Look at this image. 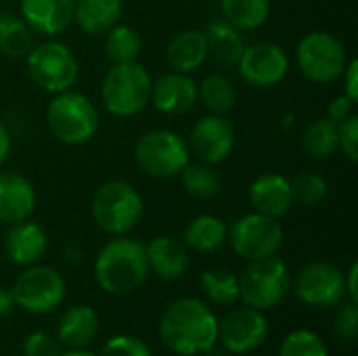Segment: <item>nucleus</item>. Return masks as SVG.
<instances>
[{"mask_svg":"<svg viewBox=\"0 0 358 356\" xmlns=\"http://www.w3.org/2000/svg\"><path fill=\"white\" fill-rule=\"evenodd\" d=\"M159 338L176 355H206L218 342V319L206 302L180 298L162 313Z\"/></svg>","mask_w":358,"mask_h":356,"instance_id":"f257e3e1","label":"nucleus"},{"mask_svg":"<svg viewBox=\"0 0 358 356\" xmlns=\"http://www.w3.org/2000/svg\"><path fill=\"white\" fill-rule=\"evenodd\" d=\"M149 275L147 252L141 241L113 239L94 260V279L99 287L111 296H126L138 290Z\"/></svg>","mask_w":358,"mask_h":356,"instance_id":"f03ea898","label":"nucleus"},{"mask_svg":"<svg viewBox=\"0 0 358 356\" xmlns=\"http://www.w3.org/2000/svg\"><path fill=\"white\" fill-rule=\"evenodd\" d=\"M151 84L149 71L136 61L115 63L105 73L101 97L109 113L117 118H132L149 105Z\"/></svg>","mask_w":358,"mask_h":356,"instance_id":"7ed1b4c3","label":"nucleus"},{"mask_svg":"<svg viewBox=\"0 0 358 356\" xmlns=\"http://www.w3.org/2000/svg\"><path fill=\"white\" fill-rule=\"evenodd\" d=\"M46 124L59 143L84 145L99 128V113L84 94L63 90L48 103Z\"/></svg>","mask_w":358,"mask_h":356,"instance_id":"20e7f679","label":"nucleus"},{"mask_svg":"<svg viewBox=\"0 0 358 356\" xmlns=\"http://www.w3.org/2000/svg\"><path fill=\"white\" fill-rule=\"evenodd\" d=\"M94 222L111 235L132 231L143 216V199L136 189L124 180H109L94 191L92 197Z\"/></svg>","mask_w":358,"mask_h":356,"instance_id":"39448f33","label":"nucleus"},{"mask_svg":"<svg viewBox=\"0 0 358 356\" xmlns=\"http://www.w3.org/2000/svg\"><path fill=\"white\" fill-rule=\"evenodd\" d=\"M239 279V298L256 311L275 308L289 290V271L277 256L250 262Z\"/></svg>","mask_w":358,"mask_h":356,"instance_id":"423d86ee","label":"nucleus"},{"mask_svg":"<svg viewBox=\"0 0 358 356\" xmlns=\"http://www.w3.org/2000/svg\"><path fill=\"white\" fill-rule=\"evenodd\" d=\"M138 168L153 178H174L189 164V145L170 130H151L134 147Z\"/></svg>","mask_w":358,"mask_h":356,"instance_id":"0eeeda50","label":"nucleus"},{"mask_svg":"<svg viewBox=\"0 0 358 356\" xmlns=\"http://www.w3.org/2000/svg\"><path fill=\"white\" fill-rule=\"evenodd\" d=\"M300 71L317 84H329L342 78L346 69V48L329 31L306 34L296 50Z\"/></svg>","mask_w":358,"mask_h":356,"instance_id":"6e6552de","label":"nucleus"},{"mask_svg":"<svg viewBox=\"0 0 358 356\" xmlns=\"http://www.w3.org/2000/svg\"><path fill=\"white\" fill-rule=\"evenodd\" d=\"M227 239L239 258L254 262L271 258L279 252L283 243V229L277 218L254 212L235 220L227 233Z\"/></svg>","mask_w":358,"mask_h":356,"instance_id":"1a4fd4ad","label":"nucleus"},{"mask_svg":"<svg viewBox=\"0 0 358 356\" xmlns=\"http://www.w3.org/2000/svg\"><path fill=\"white\" fill-rule=\"evenodd\" d=\"M15 306H21L34 315L52 313L65 298V281L52 266L29 264L15 281L13 290Z\"/></svg>","mask_w":358,"mask_h":356,"instance_id":"9d476101","label":"nucleus"},{"mask_svg":"<svg viewBox=\"0 0 358 356\" xmlns=\"http://www.w3.org/2000/svg\"><path fill=\"white\" fill-rule=\"evenodd\" d=\"M27 69L31 80L40 88L55 94L69 90V86H73L78 78V61L73 52L65 44L55 40L31 46V50L27 52Z\"/></svg>","mask_w":358,"mask_h":356,"instance_id":"9b49d317","label":"nucleus"},{"mask_svg":"<svg viewBox=\"0 0 358 356\" xmlns=\"http://www.w3.org/2000/svg\"><path fill=\"white\" fill-rule=\"evenodd\" d=\"M294 292L298 300L308 306H336L346 296L344 273L331 262H310L298 273L294 281Z\"/></svg>","mask_w":358,"mask_h":356,"instance_id":"f8f14e48","label":"nucleus"},{"mask_svg":"<svg viewBox=\"0 0 358 356\" xmlns=\"http://www.w3.org/2000/svg\"><path fill=\"white\" fill-rule=\"evenodd\" d=\"M268 321L262 311L243 306L218 321V342L229 355H250L264 344Z\"/></svg>","mask_w":358,"mask_h":356,"instance_id":"ddd939ff","label":"nucleus"},{"mask_svg":"<svg viewBox=\"0 0 358 356\" xmlns=\"http://www.w3.org/2000/svg\"><path fill=\"white\" fill-rule=\"evenodd\" d=\"M241 78L256 88H271L279 84L289 67L287 55L271 44V42H260L254 46H248L237 63Z\"/></svg>","mask_w":358,"mask_h":356,"instance_id":"4468645a","label":"nucleus"},{"mask_svg":"<svg viewBox=\"0 0 358 356\" xmlns=\"http://www.w3.org/2000/svg\"><path fill=\"white\" fill-rule=\"evenodd\" d=\"M189 145L201 162L220 164L229 157L235 145L233 124L224 115H206L193 126Z\"/></svg>","mask_w":358,"mask_h":356,"instance_id":"2eb2a0df","label":"nucleus"},{"mask_svg":"<svg viewBox=\"0 0 358 356\" xmlns=\"http://www.w3.org/2000/svg\"><path fill=\"white\" fill-rule=\"evenodd\" d=\"M197 101V84L180 71L166 73L151 84V99L153 107L162 113L176 115L189 111Z\"/></svg>","mask_w":358,"mask_h":356,"instance_id":"dca6fc26","label":"nucleus"},{"mask_svg":"<svg viewBox=\"0 0 358 356\" xmlns=\"http://www.w3.org/2000/svg\"><path fill=\"white\" fill-rule=\"evenodd\" d=\"M73 4L76 0H21V15L31 31L55 36L73 21Z\"/></svg>","mask_w":358,"mask_h":356,"instance_id":"f3484780","label":"nucleus"},{"mask_svg":"<svg viewBox=\"0 0 358 356\" xmlns=\"http://www.w3.org/2000/svg\"><path fill=\"white\" fill-rule=\"evenodd\" d=\"M36 208L31 183L17 172H0V220L15 225L27 220Z\"/></svg>","mask_w":358,"mask_h":356,"instance_id":"a211bd4d","label":"nucleus"},{"mask_svg":"<svg viewBox=\"0 0 358 356\" xmlns=\"http://www.w3.org/2000/svg\"><path fill=\"white\" fill-rule=\"evenodd\" d=\"M250 204L254 212L281 218L289 212L294 197L289 189V180L281 174H262L250 187Z\"/></svg>","mask_w":358,"mask_h":356,"instance_id":"6ab92c4d","label":"nucleus"},{"mask_svg":"<svg viewBox=\"0 0 358 356\" xmlns=\"http://www.w3.org/2000/svg\"><path fill=\"white\" fill-rule=\"evenodd\" d=\"M46 233L40 225L36 222H15L10 225L6 237H4V250L6 256L21 266H29L36 264L44 252H46Z\"/></svg>","mask_w":358,"mask_h":356,"instance_id":"aec40b11","label":"nucleus"},{"mask_svg":"<svg viewBox=\"0 0 358 356\" xmlns=\"http://www.w3.org/2000/svg\"><path fill=\"white\" fill-rule=\"evenodd\" d=\"M149 271L162 279H180L189 269V250L172 237H155L145 245Z\"/></svg>","mask_w":358,"mask_h":356,"instance_id":"412c9836","label":"nucleus"},{"mask_svg":"<svg viewBox=\"0 0 358 356\" xmlns=\"http://www.w3.org/2000/svg\"><path fill=\"white\" fill-rule=\"evenodd\" d=\"M206 44H208V55L222 67H235L245 50L241 29H237L233 23H229L224 17L212 19L206 29Z\"/></svg>","mask_w":358,"mask_h":356,"instance_id":"4be33fe9","label":"nucleus"},{"mask_svg":"<svg viewBox=\"0 0 358 356\" xmlns=\"http://www.w3.org/2000/svg\"><path fill=\"white\" fill-rule=\"evenodd\" d=\"M96 334H99V317L94 308L86 304L71 306L61 317L59 327H57V340L61 342V346L69 350L84 348L96 338Z\"/></svg>","mask_w":358,"mask_h":356,"instance_id":"5701e85b","label":"nucleus"},{"mask_svg":"<svg viewBox=\"0 0 358 356\" xmlns=\"http://www.w3.org/2000/svg\"><path fill=\"white\" fill-rule=\"evenodd\" d=\"M208 59V44L206 36L199 29L180 31L174 36L166 48V63L180 73H191L193 69L201 67Z\"/></svg>","mask_w":358,"mask_h":356,"instance_id":"b1692460","label":"nucleus"},{"mask_svg":"<svg viewBox=\"0 0 358 356\" xmlns=\"http://www.w3.org/2000/svg\"><path fill=\"white\" fill-rule=\"evenodd\" d=\"M122 17V0H76L73 19L86 34H105L117 25Z\"/></svg>","mask_w":358,"mask_h":356,"instance_id":"393cba45","label":"nucleus"},{"mask_svg":"<svg viewBox=\"0 0 358 356\" xmlns=\"http://www.w3.org/2000/svg\"><path fill=\"white\" fill-rule=\"evenodd\" d=\"M227 233L229 229L220 218L203 214L191 220L189 227L185 229V245L187 250L201 252V254L216 252L227 241Z\"/></svg>","mask_w":358,"mask_h":356,"instance_id":"a878e982","label":"nucleus"},{"mask_svg":"<svg viewBox=\"0 0 358 356\" xmlns=\"http://www.w3.org/2000/svg\"><path fill=\"white\" fill-rule=\"evenodd\" d=\"M34 46V31L31 27L10 15V13H0V52L13 59L27 57V52Z\"/></svg>","mask_w":358,"mask_h":356,"instance_id":"bb28decb","label":"nucleus"},{"mask_svg":"<svg viewBox=\"0 0 358 356\" xmlns=\"http://www.w3.org/2000/svg\"><path fill=\"white\" fill-rule=\"evenodd\" d=\"M302 149L313 159H327L338 151V124L329 118L315 120L302 134Z\"/></svg>","mask_w":358,"mask_h":356,"instance_id":"cd10ccee","label":"nucleus"},{"mask_svg":"<svg viewBox=\"0 0 358 356\" xmlns=\"http://www.w3.org/2000/svg\"><path fill=\"white\" fill-rule=\"evenodd\" d=\"M197 99H201L206 109H210L216 115H222L235 107L237 92L229 78H224L222 73H210L197 86Z\"/></svg>","mask_w":358,"mask_h":356,"instance_id":"c85d7f7f","label":"nucleus"},{"mask_svg":"<svg viewBox=\"0 0 358 356\" xmlns=\"http://www.w3.org/2000/svg\"><path fill=\"white\" fill-rule=\"evenodd\" d=\"M222 15L237 29L260 27L271 13V0H220Z\"/></svg>","mask_w":358,"mask_h":356,"instance_id":"c756f323","label":"nucleus"},{"mask_svg":"<svg viewBox=\"0 0 358 356\" xmlns=\"http://www.w3.org/2000/svg\"><path fill=\"white\" fill-rule=\"evenodd\" d=\"M201 290L214 304L229 306L239 300V279L227 269H210L201 273Z\"/></svg>","mask_w":358,"mask_h":356,"instance_id":"7c9ffc66","label":"nucleus"},{"mask_svg":"<svg viewBox=\"0 0 358 356\" xmlns=\"http://www.w3.org/2000/svg\"><path fill=\"white\" fill-rule=\"evenodd\" d=\"M143 42L136 29L128 25H113L107 29L105 52L113 63H132L141 55Z\"/></svg>","mask_w":358,"mask_h":356,"instance_id":"2f4dec72","label":"nucleus"},{"mask_svg":"<svg viewBox=\"0 0 358 356\" xmlns=\"http://www.w3.org/2000/svg\"><path fill=\"white\" fill-rule=\"evenodd\" d=\"M182 187L197 199H212L220 191V176L206 164H187L180 172Z\"/></svg>","mask_w":358,"mask_h":356,"instance_id":"473e14b6","label":"nucleus"},{"mask_svg":"<svg viewBox=\"0 0 358 356\" xmlns=\"http://www.w3.org/2000/svg\"><path fill=\"white\" fill-rule=\"evenodd\" d=\"M289 189H292L294 201H298L302 206H317L327 195V180L321 174L302 172L289 183Z\"/></svg>","mask_w":358,"mask_h":356,"instance_id":"72a5a7b5","label":"nucleus"},{"mask_svg":"<svg viewBox=\"0 0 358 356\" xmlns=\"http://www.w3.org/2000/svg\"><path fill=\"white\" fill-rule=\"evenodd\" d=\"M279 356H329L323 340L308 329L289 334L279 348Z\"/></svg>","mask_w":358,"mask_h":356,"instance_id":"f704fd0d","label":"nucleus"},{"mask_svg":"<svg viewBox=\"0 0 358 356\" xmlns=\"http://www.w3.org/2000/svg\"><path fill=\"white\" fill-rule=\"evenodd\" d=\"M101 356H153L149 346L134 336H115L107 340Z\"/></svg>","mask_w":358,"mask_h":356,"instance_id":"c9c22d12","label":"nucleus"},{"mask_svg":"<svg viewBox=\"0 0 358 356\" xmlns=\"http://www.w3.org/2000/svg\"><path fill=\"white\" fill-rule=\"evenodd\" d=\"M25 356H61V342L44 332L29 334L23 342Z\"/></svg>","mask_w":358,"mask_h":356,"instance_id":"e433bc0d","label":"nucleus"},{"mask_svg":"<svg viewBox=\"0 0 358 356\" xmlns=\"http://www.w3.org/2000/svg\"><path fill=\"white\" fill-rule=\"evenodd\" d=\"M334 329L336 336L346 340V342H355L358 338V306L357 302H348L342 306V311L338 313L336 321H334Z\"/></svg>","mask_w":358,"mask_h":356,"instance_id":"4c0bfd02","label":"nucleus"},{"mask_svg":"<svg viewBox=\"0 0 358 356\" xmlns=\"http://www.w3.org/2000/svg\"><path fill=\"white\" fill-rule=\"evenodd\" d=\"M338 147H342L344 155L350 162L358 159V118L348 115L338 124Z\"/></svg>","mask_w":358,"mask_h":356,"instance_id":"58836bf2","label":"nucleus"},{"mask_svg":"<svg viewBox=\"0 0 358 356\" xmlns=\"http://www.w3.org/2000/svg\"><path fill=\"white\" fill-rule=\"evenodd\" d=\"M344 80V94L355 103L358 99V61L352 59L350 63H346V69L342 73Z\"/></svg>","mask_w":358,"mask_h":356,"instance_id":"ea45409f","label":"nucleus"},{"mask_svg":"<svg viewBox=\"0 0 358 356\" xmlns=\"http://www.w3.org/2000/svg\"><path fill=\"white\" fill-rule=\"evenodd\" d=\"M350 109H352V101L346 97V94H340L336 97L331 103H329V109H327V118L336 124L344 122L348 115H350Z\"/></svg>","mask_w":358,"mask_h":356,"instance_id":"a19ab883","label":"nucleus"},{"mask_svg":"<svg viewBox=\"0 0 358 356\" xmlns=\"http://www.w3.org/2000/svg\"><path fill=\"white\" fill-rule=\"evenodd\" d=\"M344 281H346V294L350 296L352 302H358V262H352V266L348 271V277H344Z\"/></svg>","mask_w":358,"mask_h":356,"instance_id":"79ce46f5","label":"nucleus"},{"mask_svg":"<svg viewBox=\"0 0 358 356\" xmlns=\"http://www.w3.org/2000/svg\"><path fill=\"white\" fill-rule=\"evenodd\" d=\"M8 151H10V132H8L6 124L0 120V166L6 162Z\"/></svg>","mask_w":358,"mask_h":356,"instance_id":"37998d69","label":"nucleus"},{"mask_svg":"<svg viewBox=\"0 0 358 356\" xmlns=\"http://www.w3.org/2000/svg\"><path fill=\"white\" fill-rule=\"evenodd\" d=\"M15 308V300H13V294L10 290H4L0 287V319L8 317Z\"/></svg>","mask_w":358,"mask_h":356,"instance_id":"c03bdc74","label":"nucleus"},{"mask_svg":"<svg viewBox=\"0 0 358 356\" xmlns=\"http://www.w3.org/2000/svg\"><path fill=\"white\" fill-rule=\"evenodd\" d=\"M61 356H96L88 350H82V348H76V350H67V353H61Z\"/></svg>","mask_w":358,"mask_h":356,"instance_id":"a18cd8bd","label":"nucleus"}]
</instances>
